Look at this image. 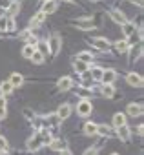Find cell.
<instances>
[{"mask_svg":"<svg viewBox=\"0 0 144 155\" xmlns=\"http://www.w3.org/2000/svg\"><path fill=\"white\" fill-rule=\"evenodd\" d=\"M129 2H133V4H137L139 8H142V0H129Z\"/></svg>","mask_w":144,"mask_h":155,"instance_id":"obj_43","label":"cell"},{"mask_svg":"<svg viewBox=\"0 0 144 155\" xmlns=\"http://www.w3.org/2000/svg\"><path fill=\"white\" fill-rule=\"evenodd\" d=\"M122 33L131 38V35H135V24L133 22H124L122 24Z\"/></svg>","mask_w":144,"mask_h":155,"instance_id":"obj_25","label":"cell"},{"mask_svg":"<svg viewBox=\"0 0 144 155\" xmlns=\"http://www.w3.org/2000/svg\"><path fill=\"white\" fill-rule=\"evenodd\" d=\"M42 2H47V0H42Z\"/></svg>","mask_w":144,"mask_h":155,"instance_id":"obj_47","label":"cell"},{"mask_svg":"<svg viewBox=\"0 0 144 155\" xmlns=\"http://www.w3.org/2000/svg\"><path fill=\"white\" fill-rule=\"evenodd\" d=\"M97 126H99V124H95V122H86V124H84V133H86V135H91V137L97 135Z\"/></svg>","mask_w":144,"mask_h":155,"instance_id":"obj_28","label":"cell"},{"mask_svg":"<svg viewBox=\"0 0 144 155\" xmlns=\"http://www.w3.org/2000/svg\"><path fill=\"white\" fill-rule=\"evenodd\" d=\"M0 108H6V97H0Z\"/></svg>","mask_w":144,"mask_h":155,"instance_id":"obj_41","label":"cell"},{"mask_svg":"<svg viewBox=\"0 0 144 155\" xmlns=\"http://www.w3.org/2000/svg\"><path fill=\"white\" fill-rule=\"evenodd\" d=\"M73 26H77L82 31H93L97 28V24L91 18H77V20H73Z\"/></svg>","mask_w":144,"mask_h":155,"instance_id":"obj_3","label":"cell"},{"mask_svg":"<svg viewBox=\"0 0 144 155\" xmlns=\"http://www.w3.org/2000/svg\"><path fill=\"white\" fill-rule=\"evenodd\" d=\"M8 115V108H0V120H4Z\"/></svg>","mask_w":144,"mask_h":155,"instance_id":"obj_39","label":"cell"},{"mask_svg":"<svg viewBox=\"0 0 144 155\" xmlns=\"http://www.w3.org/2000/svg\"><path fill=\"white\" fill-rule=\"evenodd\" d=\"M57 88L60 91L71 90V88H73V79H71V77H62V79H58V82H57Z\"/></svg>","mask_w":144,"mask_h":155,"instance_id":"obj_7","label":"cell"},{"mask_svg":"<svg viewBox=\"0 0 144 155\" xmlns=\"http://www.w3.org/2000/svg\"><path fill=\"white\" fill-rule=\"evenodd\" d=\"M126 111H128L129 117H140L144 113V108H142V104H129Z\"/></svg>","mask_w":144,"mask_h":155,"instance_id":"obj_15","label":"cell"},{"mask_svg":"<svg viewBox=\"0 0 144 155\" xmlns=\"http://www.w3.org/2000/svg\"><path fill=\"white\" fill-rule=\"evenodd\" d=\"M35 49H37L38 53H42L44 57H49V46H47V40H38L37 46H35Z\"/></svg>","mask_w":144,"mask_h":155,"instance_id":"obj_18","label":"cell"},{"mask_svg":"<svg viewBox=\"0 0 144 155\" xmlns=\"http://www.w3.org/2000/svg\"><path fill=\"white\" fill-rule=\"evenodd\" d=\"M22 113H24V115H26V119H29V120H33V119H35V113H33L31 110H28V108H26Z\"/></svg>","mask_w":144,"mask_h":155,"instance_id":"obj_38","label":"cell"},{"mask_svg":"<svg viewBox=\"0 0 144 155\" xmlns=\"http://www.w3.org/2000/svg\"><path fill=\"white\" fill-rule=\"evenodd\" d=\"M42 13L44 15H53L57 9H58V4H57V0H47V2H42Z\"/></svg>","mask_w":144,"mask_h":155,"instance_id":"obj_10","label":"cell"},{"mask_svg":"<svg viewBox=\"0 0 144 155\" xmlns=\"http://www.w3.org/2000/svg\"><path fill=\"white\" fill-rule=\"evenodd\" d=\"M0 33H2V31H0Z\"/></svg>","mask_w":144,"mask_h":155,"instance_id":"obj_50","label":"cell"},{"mask_svg":"<svg viewBox=\"0 0 144 155\" xmlns=\"http://www.w3.org/2000/svg\"><path fill=\"white\" fill-rule=\"evenodd\" d=\"M33 51H35V46H29V44H26L24 48H22V57L24 58H31V55H33Z\"/></svg>","mask_w":144,"mask_h":155,"instance_id":"obj_32","label":"cell"},{"mask_svg":"<svg viewBox=\"0 0 144 155\" xmlns=\"http://www.w3.org/2000/svg\"><path fill=\"white\" fill-rule=\"evenodd\" d=\"M22 37L26 38V44H29V46H37V42H38V38H37V35H33V33H29V31H26V33H22Z\"/></svg>","mask_w":144,"mask_h":155,"instance_id":"obj_29","label":"cell"},{"mask_svg":"<svg viewBox=\"0 0 144 155\" xmlns=\"http://www.w3.org/2000/svg\"><path fill=\"white\" fill-rule=\"evenodd\" d=\"M18 9H20V4H18V2H15V0H13V2H11V6H9V8L6 9V13H8L6 17H9V18H15V15L18 13Z\"/></svg>","mask_w":144,"mask_h":155,"instance_id":"obj_23","label":"cell"},{"mask_svg":"<svg viewBox=\"0 0 144 155\" xmlns=\"http://www.w3.org/2000/svg\"><path fill=\"white\" fill-rule=\"evenodd\" d=\"M77 58L91 66V64H93V58H95V57H93V55H91L90 51H82V53H79V55H77Z\"/></svg>","mask_w":144,"mask_h":155,"instance_id":"obj_26","label":"cell"},{"mask_svg":"<svg viewBox=\"0 0 144 155\" xmlns=\"http://www.w3.org/2000/svg\"><path fill=\"white\" fill-rule=\"evenodd\" d=\"M60 117L57 115V113H53V115H47L46 117V120H44V124H46V128H53V130H57L58 126H60Z\"/></svg>","mask_w":144,"mask_h":155,"instance_id":"obj_9","label":"cell"},{"mask_svg":"<svg viewBox=\"0 0 144 155\" xmlns=\"http://www.w3.org/2000/svg\"><path fill=\"white\" fill-rule=\"evenodd\" d=\"M102 68H99V66H90V73H91V79L93 81H100L102 79Z\"/></svg>","mask_w":144,"mask_h":155,"instance_id":"obj_24","label":"cell"},{"mask_svg":"<svg viewBox=\"0 0 144 155\" xmlns=\"http://www.w3.org/2000/svg\"><path fill=\"white\" fill-rule=\"evenodd\" d=\"M117 137L120 139V140H124V142H128L129 139H131V131H129V128L124 124V126H119L117 128Z\"/></svg>","mask_w":144,"mask_h":155,"instance_id":"obj_14","label":"cell"},{"mask_svg":"<svg viewBox=\"0 0 144 155\" xmlns=\"http://www.w3.org/2000/svg\"><path fill=\"white\" fill-rule=\"evenodd\" d=\"M111 155H119V153H111Z\"/></svg>","mask_w":144,"mask_h":155,"instance_id":"obj_46","label":"cell"},{"mask_svg":"<svg viewBox=\"0 0 144 155\" xmlns=\"http://www.w3.org/2000/svg\"><path fill=\"white\" fill-rule=\"evenodd\" d=\"M8 148H9V146H8V140L0 137V151H6Z\"/></svg>","mask_w":144,"mask_h":155,"instance_id":"obj_37","label":"cell"},{"mask_svg":"<svg viewBox=\"0 0 144 155\" xmlns=\"http://www.w3.org/2000/svg\"><path fill=\"white\" fill-rule=\"evenodd\" d=\"M51 150H55V151H62L64 148H66V140H62V139H51V142L47 144Z\"/></svg>","mask_w":144,"mask_h":155,"instance_id":"obj_21","label":"cell"},{"mask_svg":"<svg viewBox=\"0 0 144 155\" xmlns=\"http://www.w3.org/2000/svg\"><path fill=\"white\" fill-rule=\"evenodd\" d=\"M6 22H8V17H0V31H6Z\"/></svg>","mask_w":144,"mask_h":155,"instance_id":"obj_36","label":"cell"},{"mask_svg":"<svg viewBox=\"0 0 144 155\" xmlns=\"http://www.w3.org/2000/svg\"><path fill=\"white\" fill-rule=\"evenodd\" d=\"M44 20H46V15L40 11V13H37V15L31 17V20H29V28H31V29H37L38 26L44 24Z\"/></svg>","mask_w":144,"mask_h":155,"instance_id":"obj_12","label":"cell"},{"mask_svg":"<svg viewBox=\"0 0 144 155\" xmlns=\"http://www.w3.org/2000/svg\"><path fill=\"white\" fill-rule=\"evenodd\" d=\"M60 155H73V153H71V151H69V150H67V148H64V150H62V151H60Z\"/></svg>","mask_w":144,"mask_h":155,"instance_id":"obj_42","label":"cell"},{"mask_svg":"<svg viewBox=\"0 0 144 155\" xmlns=\"http://www.w3.org/2000/svg\"><path fill=\"white\" fill-rule=\"evenodd\" d=\"M84 155H97V148H90V150H86Z\"/></svg>","mask_w":144,"mask_h":155,"instance_id":"obj_40","label":"cell"},{"mask_svg":"<svg viewBox=\"0 0 144 155\" xmlns=\"http://www.w3.org/2000/svg\"><path fill=\"white\" fill-rule=\"evenodd\" d=\"M100 93H102V97H106V99H111V97L115 95V86H113V84H102V88H100Z\"/></svg>","mask_w":144,"mask_h":155,"instance_id":"obj_19","label":"cell"},{"mask_svg":"<svg viewBox=\"0 0 144 155\" xmlns=\"http://www.w3.org/2000/svg\"><path fill=\"white\" fill-rule=\"evenodd\" d=\"M57 115L60 117V120H66V119H67V117L71 115V106H69V104H62V106L58 108Z\"/></svg>","mask_w":144,"mask_h":155,"instance_id":"obj_20","label":"cell"},{"mask_svg":"<svg viewBox=\"0 0 144 155\" xmlns=\"http://www.w3.org/2000/svg\"><path fill=\"white\" fill-rule=\"evenodd\" d=\"M29 60H33V64H44V60H46V57L42 55V53H38L37 49L33 51V55H31V58Z\"/></svg>","mask_w":144,"mask_h":155,"instance_id":"obj_31","label":"cell"},{"mask_svg":"<svg viewBox=\"0 0 144 155\" xmlns=\"http://www.w3.org/2000/svg\"><path fill=\"white\" fill-rule=\"evenodd\" d=\"M15 2H18V0H15Z\"/></svg>","mask_w":144,"mask_h":155,"instance_id":"obj_49","label":"cell"},{"mask_svg":"<svg viewBox=\"0 0 144 155\" xmlns=\"http://www.w3.org/2000/svg\"><path fill=\"white\" fill-rule=\"evenodd\" d=\"M113 48H115L117 53H126V51L129 49V42H128L126 38H122V40H117V42L113 44Z\"/></svg>","mask_w":144,"mask_h":155,"instance_id":"obj_16","label":"cell"},{"mask_svg":"<svg viewBox=\"0 0 144 155\" xmlns=\"http://www.w3.org/2000/svg\"><path fill=\"white\" fill-rule=\"evenodd\" d=\"M142 130H144V128H142V124H140V126L137 128V135H139V137H142Z\"/></svg>","mask_w":144,"mask_h":155,"instance_id":"obj_44","label":"cell"},{"mask_svg":"<svg viewBox=\"0 0 144 155\" xmlns=\"http://www.w3.org/2000/svg\"><path fill=\"white\" fill-rule=\"evenodd\" d=\"M126 81H128V84H129L131 88H142V84H144L140 73H135V71H131V73L126 75Z\"/></svg>","mask_w":144,"mask_h":155,"instance_id":"obj_5","label":"cell"},{"mask_svg":"<svg viewBox=\"0 0 144 155\" xmlns=\"http://www.w3.org/2000/svg\"><path fill=\"white\" fill-rule=\"evenodd\" d=\"M73 69L80 75V73H84L86 69H90V64H86V62H82V60L77 58V60H73Z\"/></svg>","mask_w":144,"mask_h":155,"instance_id":"obj_22","label":"cell"},{"mask_svg":"<svg viewBox=\"0 0 144 155\" xmlns=\"http://www.w3.org/2000/svg\"><path fill=\"white\" fill-rule=\"evenodd\" d=\"M47 46H49V57L55 58V57L58 55L60 48H62V38H60V35H58V33H53V35L49 37V40H47Z\"/></svg>","mask_w":144,"mask_h":155,"instance_id":"obj_1","label":"cell"},{"mask_svg":"<svg viewBox=\"0 0 144 155\" xmlns=\"http://www.w3.org/2000/svg\"><path fill=\"white\" fill-rule=\"evenodd\" d=\"M97 135H102V137H117V133H113V128L108 126V124L97 126Z\"/></svg>","mask_w":144,"mask_h":155,"instance_id":"obj_13","label":"cell"},{"mask_svg":"<svg viewBox=\"0 0 144 155\" xmlns=\"http://www.w3.org/2000/svg\"><path fill=\"white\" fill-rule=\"evenodd\" d=\"M77 95H79V97H88V95H90V88H86V86L77 88Z\"/></svg>","mask_w":144,"mask_h":155,"instance_id":"obj_34","label":"cell"},{"mask_svg":"<svg viewBox=\"0 0 144 155\" xmlns=\"http://www.w3.org/2000/svg\"><path fill=\"white\" fill-rule=\"evenodd\" d=\"M64 2H75V0H64Z\"/></svg>","mask_w":144,"mask_h":155,"instance_id":"obj_45","label":"cell"},{"mask_svg":"<svg viewBox=\"0 0 144 155\" xmlns=\"http://www.w3.org/2000/svg\"><path fill=\"white\" fill-rule=\"evenodd\" d=\"M11 2H13V0H0V9H8L9 6H11Z\"/></svg>","mask_w":144,"mask_h":155,"instance_id":"obj_35","label":"cell"},{"mask_svg":"<svg viewBox=\"0 0 144 155\" xmlns=\"http://www.w3.org/2000/svg\"><path fill=\"white\" fill-rule=\"evenodd\" d=\"M110 17H111V20H113L115 24H119V26H122L124 22H128L126 15H124L120 9H113V11H110Z\"/></svg>","mask_w":144,"mask_h":155,"instance_id":"obj_8","label":"cell"},{"mask_svg":"<svg viewBox=\"0 0 144 155\" xmlns=\"http://www.w3.org/2000/svg\"><path fill=\"white\" fill-rule=\"evenodd\" d=\"M42 146H44V142H42V139H40L38 131H37L33 137H29V139H28V142H26V148H28L29 151H37V150H40Z\"/></svg>","mask_w":144,"mask_h":155,"instance_id":"obj_4","label":"cell"},{"mask_svg":"<svg viewBox=\"0 0 144 155\" xmlns=\"http://www.w3.org/2000/svg\"><path fill=\"white\" fill-rule=\"evenodd\" d=\"M91 44L99 49V51H102V53H108L110 49H111V44H110V40L108 38H102V37H99V38H93L91 40Z\"/></svg>","mask_w":144,"mask_h":155,"instance_id":"obj_6","label":"cell"},{"mask_svg":"<svg viewBox=\"0 0 144 155\" xmlns=\"http://www.w3.org/2000/svg\"><path fill=\"white\" fill-rule=\"evenodd\" d=\"M11 91H13V86H11V82H9V81H6V82L0 84V93H2L4 97H6V95H9Z\"/></svg>","mask_w":144,"mask_h":155,"instance_id":"obj_30","label":"cell"},{"mask_svg":"<svg viewBox=\"0 0 144 155\" xmlns=\"http://www.w3.org/2000/svg\"><path fill=\"white\" fill-rule=\"evenodd\" d=\"M126 124V115L124 113H115L113 115V126L119 128V126H124Z\"/></svg>","mask_w":144,"mask_h":155,"instance_id":"obj_27","label":"cell"},{"mask_svg":"<svg viewBox=\"0 0 144 155\" xmlns=\"http://www.w3.org/2000/svg\"><path fill=\"white\" fill-rule=\"evenodd\" d=\"M91 2H97V0H91Z\"/></svg>","mask_w":144,"mask_h":155,"instance_id":"obj_48","label":"cell"},{"mask_svg":"<svg viewBox=\"0 0 144 155\" xmlns=\"http://www.w3.org/2000/svg\"><path fill=\"white\" fill-rule=\"evenodd\" d=\"M115 79H117V71L115 69H104L102 71V82L104 84H113L115 82Z\"/></svg>","mask_w":144,"mask_h":155,"instance_id":"obj_11","label":"cell"},{"mask_svg":"<svg viewBox=\"0 0 144 155\" xmlns=\"http://www.w3.org/2000/svg\"><path fill=\"white\" fill-rule=\"evenodd\" d=\"M9 82H11V86H13V88H20V86L24 84V77H22L20 73H11Z\"/></svg>","mask_w":144,"mask_h":155,"instance_id":"obj_17","label":"cell"},{"mask_svg":"<svg viewBox=\"0 0 144 155\" xmlns=\"http://www.w3.org/2000/svg\"><path fill=\"white\" fill-rule=\"evenodd\" d=\"M15 29H17L15 18H9V17H8V22H6V31H15Z\"/></svg>","mask_w":144,"mask_h":155,"instance_id":"obj_33","label":"cell"},{"mask_svg":"<svg viewBox=\"0 0 144 155\" xmlns=\"http://www.w3.org/2000/svg\"><path fill=\"white\" fill-rule=\"evenodd\" d=\"M91 111H93V104H91L90 99H82V101L77 104V113H79L80 117H88V115H91Z\"/></svg>","mask_w":144,"mask_h":155,"instance_id":"obj_2","label":"cell"}]
</instances>
